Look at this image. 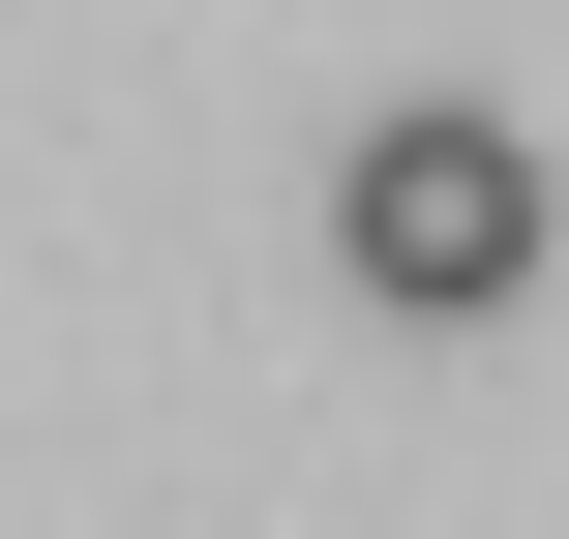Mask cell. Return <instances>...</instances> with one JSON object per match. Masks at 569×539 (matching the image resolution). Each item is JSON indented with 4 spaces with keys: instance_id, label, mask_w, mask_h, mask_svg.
I'll return each instance as SVG.
<instances>
[{
    "instance_id": "obj_1",
    "label": "cell",
    "mask_w": 569,
    "mask_h": 539,
    "mask_svg": "<svg viewBox=\"0 0 569 539\" xmlns=\"http://www.w3.org/2000/svg\"><path fill=\"white\" fill-rule=\"evenodd\" d=\"M330 240H360V300H390V330H510V300H540V150H510L480 90H420V120H360Z\"/></svg>"
}]
</instances>
